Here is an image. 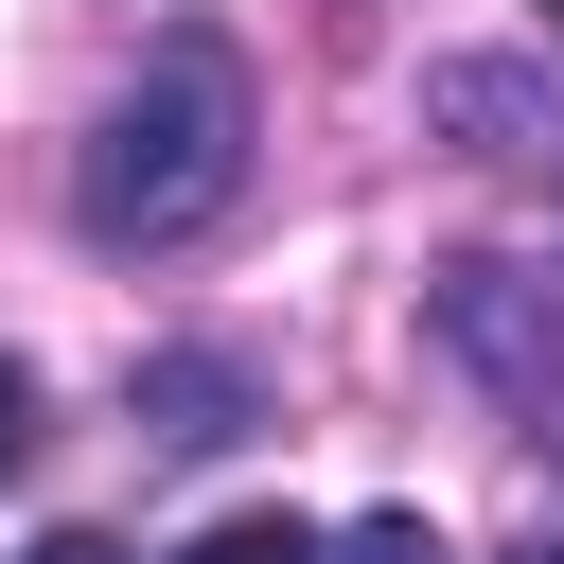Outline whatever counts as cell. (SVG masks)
Listing matches in <instances>:
<instances>
[{
	"label": "cell",
	"instance_id": "cell-10",
	"mask_svg": "<svg viewBox=\"0 0 564 564\" xmlns=\"http://www.w3.org/2000/svg\"><path fill=\"white\" fill-rule=\"evenodd\" d=\"M546 18H564V0H546Z\"/></svg>",
	"mask_w": 564,
	"mask_h": 564
},
{
	"label": "cell",
	"instance_id": "cell-2",
	"mask_svg": "<svg viewBox=\"0 0 564 564\" xmlns=\"http://www.w3.org/2000/svg\"><path fill=\"white\" fill-rule=\"evenodd\" d=\"M441 335H458V352H476V370H494V388H511V405H529V423L564 441V300H546L529 264H458Z\"/></svg>",
	"mask_w": 564,
	"mask_h": 564
},
{
	"label": "cell",
	"instance_id": "cell-1",
	"mask_svg": "<svg viewBox=\"0 0 564 564\" xmlns=\"http://www.w3.org/2000/svg\"><path fill=\"white\" fill-rule=\"evenodd\" d=\"M229 194H247V53H229V35H159V53L88 106L70 212H88V247L159 264V247H194Z\"/></svg>",
	"mask_w": 564,
	"mask_h": 564
},
{
	"label": "cell",
	"instance_id": "cell-3",
	"mask_svg": "<svg viewBox=\"0 0 564 564\" xmlns=\"http://www.w3.org/2000/svg\"><path fill=\"white\" fill-rule=\"evenodd\" d=\"M123 423H141L159 458H229V441L264 423V370H247V352H141V370H123Z\"/></svg>",
	"mask_w": 564,
	"mask_h": 564
},
{
	"label": "cell",
	"instance_id": "cell-8",
	"mask_svg": "<svg viewBox=\"0 0 564 564\" xmlns=\"http://www.w3.org/2000/svg\"><path fill=\"white\" fill-rule=\"evenodd\" d=\"M35 564H123V546H106V529H53V546H35Z\"/></svg>",
	"mask_w": 564,
	"mask_h": 564
},
{
	"label": "cell",
	"instance_id": "cell-6",
	"mask_svg": "<svg viewBox=\"0 0 564 564\" xmlns=\"http://www.w3.org/2000/svg\"><path fill=\"white\" fill-rule=\"evenodd\" d=\"M441 123H529V70H441Z\"/></svg>",
	"mask_w": 564,
	"mask_h": 564
},
{
	"label": "cell",
	"instance_id": "cell-4",
	"mask_svg": "<svg viewBox=\"0 0 564 564\" xmlns=\"http://www.w3.org/2000/svg\"><path fill=\"white\" fill-rule=\"evenodd\" d=\"M176 564H335V529H300V511H229V529H194Z\"/></svg>",
	"mask_w": 564,
	"mask_h": 564
},
{
	"label": "cell",
	"instance_id": "cell-7",
	"mask_svg": "<svg viewBox=\"0 0 564 564\" xmlns=\"http://www.w3.org/2000/svg\"><path fill=\"white\" fill-rule=\"evenodd\" d=\"M35 458V388H18V352H0V476Z\"/></svg>",
	"mask_w": 564,
	"mask_h": 564
},
{
	"label": "cell",
	"instance_id": "cell-5",
	"mask_svg": "<svg viewBox=\"0 0 564 564\" xmlns=\"http://www.w3.org/2000/svg\"><path fill=\"white\" fill-rule=\"evenodd\" d=\"M335 564H458V546H441L423 511H370V529H335Z\"/></svg>",
	"mask_w": 564,
	"mask_h": 564
},
{
	"label": "cell",
	"instance_id": "cell-9",
	"mask_svg": "<svg viewBox=\"0 0 564 564\" xmlns=\"http://www.w3.org/2000/svg\"><path fill=\"white\" fill-rule=\"evenodd\" d=\"M511 564H564V529H529V546H511Z\"/></svg>",
	"mask_w": 564,
	"mask_h": 564
}]
</instances>
